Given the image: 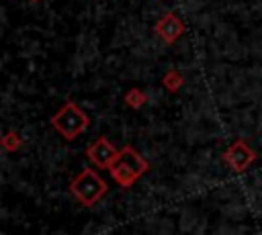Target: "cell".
<instances>
[{"instance_id": "5b68a950", "label": "cell", "mask_w": 262, "mask_h": 235, "mask_svg": "<svg viewBox=\"0 0 262 235\" xmlns=\"http://www.w3.org/2000/svg\"><path fill=\"white\" fill-rule=\"evenodd\" d=\"M86 155H88V159H90L98 170H108V168L115 163L119 151L115 149V145H113L106 137H98V139L86 149Z\"/></svg>"}, {"instance_id": "3957f363", "label": "cell", "mask_w": 262, "mask_h": 235, "mask_svg": "<svg viewBox=\"0 0 262 235\" xmlns=\"http://www.w3.org/2000/svg\"><path fill=\"white\" fill-rule=\"evenodd\" d=\"M70 192L80 204L94 206L108 192V184L98 176V172H94L92 168H86L70 182Z\"/></svg>"}, {"instance_id": "52a82bcc", "label": "cell", "mask_w": 262, "mask_h": 235, "mask_svg": "<svg viewBox=\"0 0 262 235\" xmlns=\"http://www.w3.org/2000/svg\"><path fill=\"white\" fill-rule=\"evenodd\" d=\"M184 84V76L178 72V69H168L164 76H162V86L168 90V92H178Z\"/></svg>"}, {"instance_id": "7a4b0ae2", "label": "cell", "mask_w": 262, "mask_h": 235, "mask_svg": "<svg viewBox=\"0 0 262 235\" xmlns=\"http://www.w3.org/2000/svg\"><path fill=\"white\" fill-rule=\"evenodd\" d=\"M51 127L66 139V141H74L80 133H84L90 127V119L88 114L76 104V102H66L51 119H49Z\"/></svg>"}, {"instance_id": "277c9868", "label": "cell", "mask_w": 262, "mask_h": 235, "mask_svg": "<svg viewBox=\"0 0 262 235\" xmlns=\"http://www.w3.org/2000/svg\"><path fill=\"white\" fill-rule=\"evenodd\" d=\"M254 159H256V151H254L246 141H242V139H237L235 143H231V145L225 149V153H223V161H225L233 172H237V174L246 172Z\"/></svg>"}, {"instance_id": "30bf717a", "label": "cell", "mask_w": 262, "mask_h": 235, "mask_svg": "<svg viewBox=\"0 0 262 235\" xmlns=\"http://www.w3.org/2000/svg\"><path fill=\"white\" fill-rule=\"evenodd\" d=\"M33 2H39V0H33Z\"/></svg>"}, {"instance_id": "6da1fadb", "label": "cell", "mask_w": 262, "mask_h": 235, "mask_svg": "<svg viewBox=\"0 0 262 235\" xmlns=\"http://www.w3.org/2000/svg\"><path fill=\"white\" fill-rule=\"evenodd\" d=\"M147 170H149V163L131 145H125L123 149H119V155H117L115 163L108 168V172L115 178V182L119 186H123V188L133 186Z\"/></svg>"}, {"instance_id": "8992f818", "label": "cell", "mask_w": 262, "mask_h": 235, "mask_svg": "<svg viewBox=\"0 0 262 235\" xmlns=\"http://www.w3.org/2000/svg\"><path fill=\"white\" fill-rule=\"evenodd\" d=\"M154 31H156V35H158L164 43L172 45V43H176V41L182 37V33H184V22H182V18H180L176 12H166V14L156 22Z\"/></svg>"}, {"instance_id": "9c48e42d", "label": "cell", "mask_w": 262, "mask_h": 235, "mask_svg": "<svg viewBox=\"0 0 262 235\" xmlns=\"http://www.w3.org/2000/svg\"><path fill=\"white\" fill-rule=\"evenodd\" d=\"M2 147H4V151H16L18 147H20V137L16 135V131H6L4 135H2Z\"/></svg>"}, {"instance_id": "ba28073f", "label": "cell", "mask_w": 262, "mask_h": 235, "mask_svg": "<svg viewBox=\"0 0 262 235\" xmlns=\"http://www.w3.org/2000/svg\"><path fill=\"white\" fill-rule=\"evenodd\" d=\"M145 100H147V96H145L143 90H139V88H133V90H129V92L125 94V104L131 106V108H141V106L145 104Z\"/></svg>"}]
</instances>
